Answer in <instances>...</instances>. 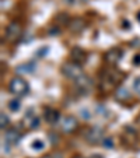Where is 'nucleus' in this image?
Segmentation results:
<instances>
[{
	"label": "nucleus",
	"instance_id": "1",
	"mask_svg": "<svg viewBox=\"0 0 140 158\" xmlns=\"http://www.w3.org/2000/svg\"><path fill=\"white\" fill-rule=\"evenodd\" d=\"M123 77V73L118 72V70H105L101 76V88L104 91L111 89L119 84L121 78Z\"/></svg>",
	"mask_w": 140,
	"mask_h": 158
},
{
	"label": "nucleus",
	"instance_id": "2",
	"mask_svg": "<svg viewBox=\"0 0 140 158\" xmlns=\"http://www.w3.org/2000/svg\"><path fill=\"white\" fill-rule=\"evenodd\" d=\"M21 35H23V25H21L20 23L13 21V23H10V24L7 25L6 32H4V38H6V41L9 42V44L17 42L18 39L21 38Z\"/></svg>",
	"mask_w": 140,
	"mask_h": 158
},
{
	"label": "nucleus",
	"instance_id": "3",
	"mask_svg": "<svg viewBox=\"0 0 140 158\" xmlns=\"http://www.w3.org/2000/svg\"><path fill=\"white\" fill-rule=\"evenodd\" d=\"M62 73H63V76H66L67 78H70V80H74V81L83 76L81 66L77 64V63H74V62H66V63H63Z\"/></svg>",
	"mask_w": 140,
	"mask_h": 158
},
{
	"label": "nucleus",
	"instance_id": "4",
	"mask_svg": "<svg viewBox=\"0 0 140 158\" xmlns=\"http://www.w3.org/2000/svg\"><path fill=\"white\" fill-rule=\"evenodd\" d=\"M28 89H30V87H28L27 81L20 78V77L11 78V81H10V84H9V91L17 97L25 95V94L28 93Z\"/></svg>",
	"mask_w": 140,
	"mask_h": 158
},
{
	"label": "nucleus",
	"instance_id": "5",
	"mask_svg": "<svg viewBox=\"0 0 140 158\" xmlns=\"http://www.w3.org/2000/svg\"><path fill=\"white\" fill-rule=\"evenodd\" d=\"M84 139H86L87 143L95 146V144L104 141V130L98 126H94V127L87 129L86 134H84Z\"/></svg>",
	"mask_w": 140,
	"mask_h": 158
},
{
	"label": "nucleus",
	"instance_id": "6",
	"mask_svg": "<svg viewBox=\"0 0 140 158\" xmlns=\"http://www.w3.org/2000/svg\"><path fill=\"white\" fill-rule=\"evenodd\" d=\"M121 139H122V143L126 146H134L137 143V133L132 126H125Z\"/></svg>",
	"mask_w": 140,
	"mask_h": 158
},
{
	"label": "nucleus",
	"instance_id": "7",
	"mask_svg": "<svg viewBox=\"0 0 140 158\" xmlns=\"http://www.w3.org/2000/svg\"><path fill=\"white\" fill-rule=\"evenodd\" d=\"M122 57V49L121 48H111L107 53L104 55L105 63H108L109 66H115L116 63L121 60Z\"/></svg>",
	"mask_w": 140,
	"mask_h": 158
},
{
	"label": "nucleus",
	"instance_id": "8",
	"mask_svg": "<svg viewBox=\"0 0 140 158\" xmlns=\"http://www.w3.org/2000/svg\"><path fill=\"white\" fill-rule=\"evenodd\" d=\"M60 127H62L63 133H73V131L77 130L78 122L74 116H66V118H63Z\"/></svg>",
	"mask_w": 140,
	"mask_h": 158
},
{
	"label": "nucleus",
	"instance_id": "9",
	"mask_svg": "<svg viewBox=\"0 0 140 158\" xmlns=\"http://www.w3.org/2000/svg\"><path fill=\"white\" fill-rule=\"evenodd\" d=\"M70 57H72V62L77 63V64H83L87 60V52L84 51L80 46H74V48L70 51Z\"/></svg>",
	"mask_w": 140,
	"mask_h": 158
},
{
	"label": "nucleus",
	"instance_id": "10",
	"mask_svg": "<svg viewBox=\"0 0 140 158\" xmlns=\"http://www.w3.org/2000/svg\"><path fill=\"white\" fill-rule=\"evenodd\" d=\"M86 28V21L81 17H74L70 20V24H69V30L72 34H80L81 31Z\"/></svg>",
	"mask_w": 140,
	"mask_h": 158
},
{
	"label": "nucleus",
	"instance_id": "11",
	"mask_svg": "<svg viewBox=\"0 0 140 158\" xmlns=\"http://www.w3.org/2000/svg\"><path fill=\"white\" fill-rule=\"evenodd\" d=\"M21 137H23V136H21V133L15 127L7 129L6 134H4V139H6V141L9 144H18V143H20V140H21Z\"/></svg>",
	"mask_w": 140,
	"mask_h": 158
},
{
	"label": "nucleus",
	"instance_id": "12",
	"mask_svg": "<svg viewBox=\"0 0 140 158\" xmlns=\"http://www.w3.org/2000/svg\"><path fill=\"white\" fill-rule=\"evenodd\" d=\"M132 98L130 93H129V89L126 87H116L115 88V99L119 102H128L129 99Z\"/></svg>",
	"mask_w": 140,
	"mask_h": 158
},
{
	"label": "nucleus",
	"instance_id": "13",
	"mask_svg": "<svg viewBox=\"0 0 140 158\" xmlns=\"http://www.w3.org/2000/svg\"><path fill=\"white\" fill-rule=\"evenodd\" d=\"M44 118H45V120H46L49 125H55V123L59 120L60 115H59V112H57L56 109H53V108H45Z\"/></svg>",
	"mask_w": 140,
	"mask_h": 158
},
{
	"label": "nucleus",
	"instance_id": "14",
	"mask_svg": "<svg viewBox=\"0 0 140 158\" xmlns=\"http://www.w3.org/2000/svg\"><path fill=\"white\" fill-rule=\"evenodd\" d=\"M76 85H77V88L80 89L81 93H88L91 85H92V81L90 80L87 76H81L80 78L76 80Z\"/></svg>",
	"mask_w": 140,
	"mask_h": 158
},
{
	"label": "nucleus",
	"instance_id": "15",
	"mask_svg": "<svg viewBox=\"0 0 140 158\" xmlns=\"http://www.w3.org/2000/svg\"><path fill=\"white\" fill-rule=\"evenodd\" d=\"M70 20H72V18L69 17L67 13H57L53 20V24H55V27H60V25H67L69 27Z\"/></svg>",
	"mask_w": 140,
	"mask_h": 158
},
{
	"label": "nucleus",
	"instance_id": "16",
	"mask_svg": "<svg viewBox=\"0 0 140 158\" xmlns=\"http://www.w3.org/2000/svg\"><path fill=\"white\" fill-rule=\"evenodd\" d=\"M17 73H21V74H31L35 70V63L34 62H28V63H23V64L17 66Z\"/></svg>",
	"mask_w": 140,
	"mask_h": 158
},
{
	"label": "nucleus",
	"instance_id": "17",
	"mask_svg": "<svg viewBox=\"0 0 140 158\" xmlns=\"http://www.w3.org/2000/svg\"><path fill=\"white\" fill-rule=\"evenodd\" d=\"M7 106H9V109L11 110V112H17V110L20 109V106H21V102L18 101V99H11Z\"/></svg>",
	"mask_w": 140,
	"mask_h": 158
},
{
	"label": "nucleus",
	"instance_id": "18",
	"mask_svg": "<svg viewBox=\"0 0 140 158\" xmlns=\"http://www.w3.org/2000/svg\"><path fill=\"white\" fill-rule=\"evenodd\" d=\"M7 126H9V118L6 116L4 112H2V114H0V127L4 129V127H7Z\"/></svg>",
	"mask_w": 140,
	"mask_h": 158
},
{
	"label": "nucleus",
	"instance_id": "19",
	"mask_svg": "<svg viewBox=\"0 0 140 158\" xmlns=\"http://www.w3.org/2000/svg\"><path fill=\"white\" fill-rule=\"evenodd\" d=\"M28 125H30V129H36L39 126V118L38 116H32L30 119V122H28Z\"/></svg>",
	"mask_w": 140,
	"mask_h": 158
},
{
	"label": "nucleus",
	"instance_id": "20",
	"mask_svg": "<svg viewBox=\"0 0 140 158\" xmlns=\"http://www.w3.org/2000/svg\"><path fill=\"white\" fill-rule=\"evenodd\" d=\"M102 146H104L105 148H113V140L111 137L104 139V141H102Z\"/></svg>",
	"mask_w": 140,
	"mask_h": 158
},
{
	"label": "nucleus",
	"instance_id": "21",
	"mask_svg": "<svg viewBox=\"0 0 140 158\" xmlns=\"http://www.w3.org/2000/svg\"><path fill=\"white\" fill-rule=\"evenodd\" d=\"M31 147H32L34 150H42V148H44V141H41V140H34L32 144H31Z\"/></svg>",
	"mask_w": 140,
	"mask_h": 158
},
{
	"label": "nucleus",
	"instance_id": "22",
	"mask_svg": "<svg viewBox=\"0 0 140 158\" xmlns=\"http://www.w3.org/2000/svg\"><path fill=\"white\" fill-rule=\"evenodd\" d=\"M133 89L136 91L137 95H140V77H137L136 80L133 81Z\"/></svg>",
	"mask_w": 140,
	"mask_h": 158
},
{
	"label": "nucleus",
	"instance_id": "23",
	"mask_svg": "<svg viewBox=\"0 0 140 158\" xmlns=\"http://www.w3.org/2000/svg\"><path fill=\"white\" fill-rule=\"evenodd\" d=\"M133 64H140V55H136L134 56V59H133Z\"/></svg>",
	"mask_w": 140,
	"mask_h": 158
},
{
	"label": "nucleus",
	"instance_id": "24",
	"mask_svg": "<svg viewBox=\"0 0 140 158\" xmlns=\"http://www.w3.org/2000/svg\"><path fill=\"white\" fill-rule=\"evenodd\" d=\"M52 158H63V157H62V154H60V152H55V154L52 155Z\"/></svg>",
	"mask_w": 140,
	"mask_h": 158
},
{
	"label": "nucleus",
	"instance_id": "25",
	"mask_svg": "<svg viewBox=\"0 0 140 158\" xmlns=\"http://www.w3.org/2000/svg\"><path fill=\"white\" fill-rule=\"evenodd\" d=\"M46 51H48V49H46V48H44V49H42L41 52H38V56H42V55H44V53H45V52H46Z\"/></svg>",
	"mask_w": 140,
	"mask_h": 158
},
{
	"label": "nucleus",
	"instance_id": "26",
	"mask_svg": "<svg viewBox=\"0 0 140 158\" xmlns=\"http://www.w3.org/2000/svg\"><path fill=\"white\" fill-rule=\"evenodd\" d=\"M90 158H102V157H101V155H100V154H94V155H91V157H90Z\"/></svg>",
	"mask_w": 140,
	"mask_h": 158
},
{
	"label": "nucleus",
	"instance_id": "27",
	"mask_svg": "<svg viewBox=\"0 0 140 158\" xmlns=\"http://www.w3.org/2000/svg\"><path fill=\"white\" fill-rule=\"evenodd\" d=\"M136 18H137V21H140V11L137 13V15H136Z\"/></svg>",
	"mask_w": 140,
	"mask_h": 158
},
{
	"label": "nucleus",
	"instance_id": "28",
	"mask_svg": "<svg viewBox=\"0 0 140 158\" xmlns=\"http://www.w3.org/2000/svg\"><path fill=\"white\" fill-rule=\"evenodd\" d=\"M42 158H52V155H44Z\"/></svg>",
	"mask_w": 140,
	"mask_h": 158
},
{
	"label": "nucleus",
	"instance_id": "29",
	"mask_svg": "<svg viewBox=\"0 0 140 158\" xmlns=\"http://www.w3.org/2000/svg\"><path fill=\"white\" fill-rule=\"evenodd\" d=\"M74 158H83V157H80V155H77V157H74Z\"/></svg>",
	"mask_w": 140,
	"mask_h": 158
}]
</instances>
